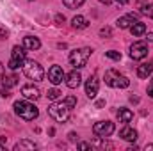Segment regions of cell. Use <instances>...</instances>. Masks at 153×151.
I'll return each mask as SVG.
<instances>
[{
    "label": "cell",
    "mask_w": 153,
    "mask_h": 151,
    "mask_svg": "<svg viewBox=\"0 0 153 151\" xmlns=\"http://www.w3.org/2000/svg\"><path fill=\"white\" fill-rule=\"evenodd\" d=\"M2 82H4V85H5V87H14V85L18 84V76H16V75L4 76V78H2Z\"/></svg>",
    "instance_id": "cell-22"
},
{
    "label": "cell",
    "mask_w": 153,
    "mask_h": 151,
    "mask_svg": "<svg viewBox=\"0 0 153 151\" xmlns=\"http://www.w3.org/2000/svg\"><path fill=\"white\" fill-rule=\"evenodd\" d=\"M105 84L111 85V87H116V89H126L130 85V80L116 70H109L105 73Z\"/></svg>",
    "instance_id": "cell-3"
},
{
    "label": "cell",
    "mask_w": 153,
    "mask_h": 151,
    "mask_svg": "<svg viewBox=\"0 0 153 151\" xmlns=\"http://www.w3.org/2000/svg\"><path fill=\"white\" fill-rule=\"evenodd\" d=\"M103 105H105V101H102V100H100V101H96V107H98V109H100V107H103Z\"/></svg>",
    "instance_id": "cell-35"
},
{
    "label": "cell",
    "mask_w": 153,
    "mask_h": 151,
    "mask_svg": "<svg viewBox=\"0 0 153 151\" xmlns=\"http://www.w3.org/2000/svg\"><path fill=\"white\" fill-rule=\"evenodd\" d=\"M22 150H36V144L30 141H20L14 144V151H22Z\"/></svg>",
    "instance_id": "cell-20"
},
{
    "label": "cell",
    "mask_w": 153,
    "mask_h": 151,
    "mask_svg": "<svg viewBox=\"0 0 153 151\" xmlns=\"http://www.w3.org/2000/svg\"><path fill=\"white\" fill-rule=\"evenodd\" d=\"M93 132L96 137H109L114 133V123L112 121H98V123H94Z\"/></svg>",
    "instance_id": "cell-6"
},
{
    "label": "cell",
    "mask_w": 153,
    "mask_h": 151,
    "mask_svg": "<svg viewBox=\"0 0 153 151\" xmlns=\"http://www.w3.org/2000/svg\"><path fill=\"white\" fill-rule=\"evenodd\" d=\"M64 103L71 109V107H75V105H76V98H75V96H68V98L64 100Z\"/></svg>",
    "instance_id": "cell-28"
},
{
    "label": "cell",
    "mask_w": 153,
    "mask_h": 151,
    "mask_svg": "<svg viewBox=\"0 0 153 151\" xmlns=\"http://www.w3.org/2000/svg\"><path fill=\"white\" fill-rule=\"evenodd\" d=\"M91 148H94V150H105V148H112V144H109L107 141H105V137H96L93 142H91Z\"/></svg>",
    "instance_id": "cell-17"
},
{
    "label": "cell",
    "mask_w": 153,
    "mask_h": 151,
    "mask_svg": "<svg viewBox=\"0 0 153 151\" xmlns=\"http://www.w3.org/2000/svg\"><path fill=\"white\" fill-rule=\"evenodd\" d=\"M22 94H23V98L25 100H39V96H41V93H39L38 87H34L32 84H29V85H23L22 87Z\"/></svg>",
    "instance_id": "cell-10"
},
{
    "label": "cell",
    "mask_w": 153,
    "mask_h": 151,
    "mask_svg": "<svg viewBox=\"0 0 153 151\" xmlns=\"http://www.w3.org/2000/svg\"><path fill=\"white\" fill-rule=\"evenodd\" d=\"M135 14H126V16H121L119 20H117V27L119 29H130L132 25H134V21H135Z\"/></svg>",
    "instance_id": "cell-15"
},
{
    "label": "cell",
    "mask_w": 153,
    "mask_h": 151,
    "mask_svg": "<svg viewBox=\"0 0 153 151\" xmlns=\"http://www.w3.org/2000/svg\"><path fill=\"white\" fill-rule=\"evenodd\" d=\"M146 39H148V41H153V34H152V32L148 34V38H146Z\"/></svg>",
    "instance_id": "cell-38"
},
{
    "label": "cell",
    "mask_w": 153,
    "mask_h": 151,
    "mask_svg": "<svg viewBox=\"0 0 153 151\" xmlns=\"http://www.w3.org/2000/svg\"><path fill=\"white\" fill-rule=\"evenodd\" d=\"M117 119H119V123H130V121L134 119V112L128 110V109H119Z\"/></svg>",
    "instance_id": "cell-18"
},
{
    "label": "cell",
    "mask_w": 153,
    "mask_h": 151,
    "mask_svg": "<svg viewBox=\"0 0 153 151\" xmlns=\"http://www.w3.org/2000/svg\"><path fill=\"white\" fill-rule=\"evenodd\" d=\"M130 32H132L134 36H143V34L146 32V25L141 23V21H134V25L130 27Z\"/></svg>",
    "instance_id": "cell-19"
},
{
    "label": "cell",
    "mask_w": 153,
    "mask_h": 151,
    "mask_svg": "<svg viewBox=\"0 0 153 151\" xmlns=\"http://www.w3.org/2000/svg\"><path fill=\"white\" fill-rule=\"evenodd\" d=\"M25 46H14L13 48V55H11V59H14V61H18V62H25Z\"/></svg>",
    "instance_id": "cell-16"
},
{
    "label": "cell",
    "mask_w": 153,
    "mask_h": 151,
    "mask_svg": "<svg viewBox=\"0 0 153 151\" xmlns=\"http://www.w3.org/2000/svg\"><path fill=\"white\" fill-rule=\"evenodd\" d=\"M119 137L123 141H128V142H135L137 141V132L132 128V126H125L121 132H119Z\"/></svg>",
    "instance_id": "cell-12"
},
{
    "label": "cell",
    "mask_w": 153,
    "mask_h": 151,
    "mask_svg": "<svg viewBox=\"0 0 153 151\" xmlns=\"http://www.w3.org/2000/svg\"><path fill=\"white\" fill-rule=\"evenodd\" d=\"M117 4H121V5H125V4H128V0H117Z\"/></svg>",
    "instance_id": "cell-37"
},
{
    "label": "cell",
    "mask_w": 153,
    "mask_h": 151,
    "mask_svg": "<svg viewBox=\"0 0 153 151\" xmlns=\"http://www.w3.org/2000/svg\"><path fill=\"white\" fill-rule=\"evenodd\" d=\"M84 2H85V0H62V4H64L68 9H76V7H80Z\"/></svg>",
    "instance_id": "cell-23"
},
{
    "label": "cell",
    "mask_w": 153,
    "mask_h": 151,
    "mask_svg": "<svg viewBox=\"0 0 153 151\" xmlns=\"http://www.w3.org/2000/svg\"><path fill=\"white\" fill-rule=\"evenodd\" d=\"M0 39H7V30L0 29Z\"/></svg>",
    "instance_id": "cell-33"
},
{
    "label": "cell",
    "mask_w": 153,
    "mask_h": 151,
    "mask_svg": "<svg viewBox=\"0 0 153 151\" xmlns=\"http://www.w3.org/2000/svg\"><path fill=\"white\" fill-rule=\"evenodd\" d=\"M152 73H153V61L137 66V76H139V78H148Z\"/></svg>",
    "instance_id": "cell-13"
},
{
    "label": "cell",
    "mask_w": 153,
    "mask_h": 151,
    "mask_svg": "<svg viewBox=\"0 0 153 151\" xmlns=\"http://www.w3.org/2000/svg\"><path fill=\"white\" fill-rule=\"evenodd\" d=\"M55 21H57V23H64V16H62V14H57V16H55Z\"/></svg>",
    "instance_id": "cell-32"
},
{
    "label": "cell",
    "mask_w": 153,
    "mask_h": 151,
    "mask_svg": "<svg viewBox=\"0 0 153 151\" xmlns=\"http://www.w3.org/2000/svg\"><path fill=\"white\" fill-rule=\"evenodd\" d=\"M48 114L57 121V123H64L70 119V107L64 101H53L48 107Z\"/></svg>",
    "instance_id": "cell-2"
},
{
    "label": "cell",
    "mask_w": 153,
    "mask_h": 151,
    "mask_svg": "<svg viewBox=\"0 0 153 151\" xmlns=\"http://www.w3.org/2000/svg\"><path fill=\"white\" fill-rule=\"evenodd\" d=\"M78 150H93V148H91V142H80Z\"/></svg>",
    "instance_id": "cell-29"
},
{
    "label": "cell",
    "mask_w": 153,
    "mask_h": 151,
    "mask_svg": "<svg viewBox=\"0 0 153 151\" xmlns=\"http://www.w3.org/2000/svg\"><path fill=\"white\" fill-rule=\"evenodd\" d=\"M71 25H73L75 29H85V27H87V20L78 14V16H75V18L71 20Z\"/></svg>",
    "instance_id": "cell-21"
},
{
    "label": "cell",
    "mask_w": 153,
    "mask_h": 151,
    "mask_svg": "<svg viewBox=\"0 0 153 151\" xmlns=\"http://www.w3.org/2000/svg\"><path fill=\"white\" fill-rule=\"evenodd\" d=\"M23 46H25V50H39L41 41L34 36H27V38H23Z\"/></svg>",
    "instance_id": "cell-14"
},
{
    "label": "cell",
    "mask_w": 153,
    "mask_h": 151,
    "mask_svg": "<svg viewBox=\"0 0 153 151\" xmlns=\"http://www.w3.org/2000/svg\"><path fill=\"white\" fill-rule=\"evenodd\" d=\"M150 85H152V87H153V78H152V84H150Z\"/></svg>",
    "instance_id": "cell-41"
},
{
    "label": "cell",
    "mask_w": 153,
    "mask_h": 151,
    "mask_svg": "<svg viewBox=\"0 0 153 151\" xmlns=\"http://www.w3.org/2000/svg\"><path fill=\"white\" fill-rule=\"evenodd\" d=\"M105 55H107L109 59H112V61H119V59H121V53L116 52V50H109V52H105Z\"/></svg>",
    "instance_id": "cell-26"
},
{
    "label": "cell",
    "mask_w": 153,
    "mask_h": 151,
    "mask_svg": "<svg viewBox=\"0 0 153 151\" xmlns=\"http://www.w3.org/2000/svg\"><path fill=\"white\" fill-rule=\"evenodd\" d=\"M23 73L27 75V78H30V80H34V82H41V80L45 78V71H43V68L39 66L36 61H27V62H23Z\"/></svg>",
    "instance_id": "cell-5"
},
{
    "label": "cell",
    "mask_w": 153,
    "mask_h": 151,
    "mask_svg": "<svg viewBox=\"0 0 153 151\" xmlns=\"http://www.w3.org/2000/svg\"><path fill=\"white\" fill-rule=\"evenodd\" d=\"M100 2H102V4H109V0H100Z\"/></svg>",
    "instance_id": "cell-40"
},
{
    "label": "cell",
    "mask_w": 153,
    "mask_h": 151,
    "mask_svg": "<svg viewBox=\"0 0 153 151\" xmlns=\"http://www.w3.org/2000/svg\"><path fill=\"white\" fill-rule=\"evenodd\" d=\"M146 150H153V144H148V146H146Z\"/></svg>",
    "instance_id": "cell-39"
},
{
    "label": "cell",
    "mask_w": 153,
    "mask_h": 151,
    "mask_svg": "<svg viewBox=\"0 0 153 151\" xmlns=\"http://www.w3.org/2000/svg\"><path fill=\"white\" fill-rule=\"evenodd\" d=\"M148 94H150V96H152V98H153V87H152V85L148 87Z\"/></svg>",
    "instance_id": "cell-36"
},
{
    "label": "cell",
    "mask_w": 153,
    "mask_h": 151,
    "mask_svg": "<svg viewBox=\"0 0 153 151\" xmlns=\"http://www.w3.org/2000/svg\"><path fill=\"white\" fill-rule=\"evenodd\" d=\"M98 87H100V84H98V78L93 75V76H89V80L85 82V94L93 100L96 94H98Z\"/></svg>",
    "instance_id": "cell-9"
},
{
    "label": "cell",
    "mask_w": 153,
    "mask_h": 151,
    "mask_svg": "<svg viewBox=\"0 0 153 151\" xmlns=\"http://www.w3.org/2000/svg\"><path fill=\"white\" fill-rule=\"evenodd\" d=\"M20 66H23V64H22V62H18V61H14V59H11V61H9V64H7V68H9V70H18Z\"/></svg>",
    "instance_id": "cell-27"
},
{
    "label": "cell",
    "mask_w": 153,
    "mask_h": 151,
    "mask_svg": "<svg viewBox=\"0 0 153 151\" xmlns=\"http://www.w3.org/2000/svg\"><path fill=\"white\" fill-rule=\"evenodd\" d=\"M46 96H48V100H52V101H55V100H59L61 98V91L59 89H48V93H46Z\"/></svg>",
    "instance_id": "cell-24"
},
{
    "label": "cell",
    "mask_w": 153,
    "mask_h": 151,
    "mask_svg": "<svg viewBox=\"0 0 153 151\" xmlns=\"http://www.w3.org/2000/svg\"><path fill=\"white\" fill-rule=\"evenodd\" d=\"M146 55H148V44H146V43L137 41V43H134V44L130 46V57H132L134 61H141V59H144Z\"/></svg>",
    "instance_id": "cell-7"
},
{
    "label": "cell",
    "mask_w": 153,
    "mask_h": 151,
    "mask_svg": "<svg viewBox=\"0 0 153 151\" xmlns=\"http://www.w3.org/2000/svg\"><path fill=\"white\" fill-rule=\"evenodd\" d=\"M0 94H2L4 98H9V91H7V87H5V89L2 87V89H0Z\"/></svg>",
    "instance_id": "cell-31"
},
{
    "label": "cell",
    "mask_w": 153,
    "mask_h": 151,
    "mask_svg": "<svg viewBox=\"0 0 153 151\" xmlns=\"http://www.w3.org/2000/svg\"><path fill=\"white\" fill-rule=\"evenodd\" d=\"M66 76H64V71H62V68L61 66H52L50 70H48V80L53 84V85H59V84H62V80H64Z\"/></svg>",
    "instance_id": "cell-8"
},
{
    "label": "cell",
    "mask_w": 153,
    "mask_h": 151,
    "mask_svg": "<svg viewBox=\"0 0 153 151\" xmlns=\"http://www.w3.org/2000/svg\"><path fill=\"white\" fill-rule=\"evenodd\" d=\"M2 78H4V64L0 62V80H2Z\"/></svg>",
    "instance_id": "cell-34"
},
{
    "label": "cell",
    "mask_w": 153,
    "mask_h": 151,
    "mask_svg": "<svg viewBox=\"0 0 153 151\" xmlns=\"http://www.w3.org/2000/svg\"><path fill=\"white\" fill-rule=\"evenodd\" d=\"M100 34H102V36H111L112 32H111V29H109V27H105V29H102V30H100Z\"/></svg>",
    "instance_id": "cell-30"
},
{
    "label": "cell",
    "mask_w": 153,
    "mask_h": 151,
    "mask_svg": "<svg viewBox=\"0 0 153 151\" xmlns=\"http://www.w3.org/2000/svg\"><path fill=\"white\" fill-rule=\"evenodd\" d=\"M141 13L148 18H153V4H148V5H143L141 7Z\"/></svg>",
    "instance_id": "cell-25"
},
{
    "label": "cell",
    "mask_w": 153,
    "mask_h": 151,
    "mask_svg": "<svg viewBox=\"0 0 153 151\" xmlns=\"http://www.w3.org/2000/svg\"><path fill=\"white\" fill-rule=\"evenodd\" d=\"M80 82H82V76H80V73L76 70H73L71 73H68V76H66V85L70 89H76L80 85Z\"/></svg>",
    "instance_id": "cell-11"
},
{
    "label": "cell",
    "mask_w": 153,
    "mask_h": 151,
    "mask_svg": "<svg viewBox=\"0 0 153 151\" xmlns=\"http://www.w3.org/2000/svg\"><path fill=\"white\" fill-rule=\"evenodd\" d=\"M89 57H91V48H76L73 52H70L68 59H70L71 66H75L76 70H80V68H84L87 64Z\"/></svg>",
    "instance_id": "cell-4"
},
{
    "label": "cell",
    "mask_w": 153,
    "mask_h": 151,
    "mask_svg": "<svg viewBox=\"0 0 153 151\" xmlns=\"http://www.w3.org/2000/svg\"><path fill=\"white\" fill-rule=\"evenodd\" d=\"M14 112H16V115H20V117L25 119V121H34L39 115L38 107H36L34 103H30V101H25V100L14 101Z\"/></svg>",
    "instance_id": "cell-1"
}]
</instances>
